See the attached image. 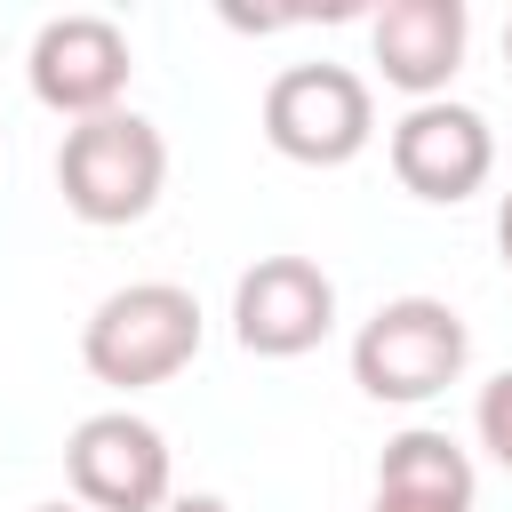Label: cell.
Masks as SVG:
<instances>
[{
	"instance_id": "obj_16",
	"label": "cell",
	"mask_w": 512,
	"mask_h": 512,
	"mask_svg": "<svg viewBox=\"0 0 512 512\" xmlns=\"http://www.w3.org/2000/svg\"><path fill=\"white\" fill-rule=\"evenodd\" d=\"M504 64H512V16H504Z\"/></svg>"
},
{
	"instance_id": "obj_11",
	"label": "cell",
	"mask_w": 512,
	"mask_h": 512,
	"mask_svg": "<svg viewBox=\"0 0 512 512\" xmlns=\"http://www.w3.org/2000/svg\"><path fill=\"white\" fill-rule=\"evenodd\" d=\"M472 432H480V448H488V464H496V472H512V368L480 384V408H472Z\"/></svg>"
},
{
	"instance_id": "obj_10",
	"label": "cell",
	"mask_w": 512,
	"mask_h": 512,
	"mask_svg": "<svg viewBox=\"0 0 512 512\" xmlns=\"http://www.w3.org/2000/svg\"><path fill=\"white\" fill-rule=\"evenodd\" d=\"M472 488H480L472 456H464L448 432H432V424L392 432V440H384V456H376V496H408V504L472 512Z\"/></svg>"
},
{
	"instance_id": "obj_6",
	"label": "cell",
	"mask_w": 512,
	"mask_h": 512,
	"mask_svg": "<svg viewBox=\"0 0 512 512\" xmlns=\"http://www.w3.org/2000/svg\"><path fill=\"white\" fill-rule=\"evenodd\" d=\"M128 72H136L128 32H120L112 16H88V8H80V16H48V24L32 32V56H24L32 96H40L48 112H64L72 128H80V120L120 112Z\"/></svg>"
},
{
	"instance_id": "obj_15",
	"label": "cell",
	"mask_w": 512,
	"mask_h": 512,
	"mask_svg": "<svg viewBox=\"0 0 512 512\" xmlns=\"http://www.w3.org/2000/svg\"><path fill=\"white\" fill-rule=\"evenodd\" d=\"M32 512H88V504H32Z\"/></svg>"
},
{
	"instance_id": "obj_13",
	"label": "cell",
	"mask_w": 512,
	"mask_h": 512,
	"mask_svg": "<svg viewBox=\"0 0 512 512\" xmlns=\"http://www.w3.org/2000/svg\"><path fill=\"white\" fill-rule=\"evenodd\" d=\"M168 512H232L224 496H168Z\"/></svg>"
},
{
	"instance_id": "obj_9",
	"label": "cell",
	"mask_w": 512,
	"mask_h": 512,
	"mask_svg": "<svg viewBox=\"0 0 512 512\" xmlns=\"http://www.w3.org/2000/svg\"><path fill=\"white\" fill-rule=\"evenodd\" d=\"M368 48H376L384 88H400L408 104H432V96H448V80L472 48V16H464V0H384L368 16Z\"/></svg>"
},
{
	"instance_id": "obj_7",
	"label": "cell",
	"mask_w": 512,
	"mask_h": 512,
	"mask_svg": "<svg viewBox=\"0 0 512 512\" xmlns=\"http://www.w3.org/2000/svg\"><path fill=\"white\" fill-rule=\"evenodd\" d=\"M384 152H392L400 192H416V200H432V208H456V200H472V192L496 176V136H488V120H480L472 104H456V96L408 104V112L392 120Z\"/></svg>"
},
{
	"instance_id": "obj_2",
	"label": "cell",
	"mask_w": 512,
	"mask_h": 512,
	"mask_svg": "<svg viewBox=\"0 0 512 512\" xmlns=\"http://www.w3.org/2000/svg\"><path fill=\"white\" fill-rule=\"evenodd\" d=\"M472 360V328L440 296H392L360 320L352 336V384L384 408H424L440 400Z\"/></svg>"
},
{
	"instance_id": "obj_4",
	"label": "cell",
	"mask_w": 512,
	"mask_h": 512,
	"mask_svg": "<svg viewBox=\"0 0 512 512\" xmlns=\"http://www.w3.org/2000/svg\"><path fill=\"white\" fill-rule=\"evenodd\" d=\"M376 136V96L352 64H288L264 88V144L296 168H344Z\"/></svg>"
},
{
	"instance_id": "obj_12",
	"label": "cell",
	"mask_w": 512,
	"mask_h": 512,
	"mask_svg": "<svg viewBox=\"0 0 512 512\" xmlns=\"http://www.w3.org/2000/svg\"><path fill=\"white\" fill-rule=\"evenodd\" d=\"M496 256H504V272H512V192L496 200Z\"/></svg>"
},
{
	"instance_id": "obj_14",
	"label": "cell",
	"mask_w": 512,
	"mask_h": 512,
	"mask_svg": "<svg viewBox=\"0 0 512 512\" xmlns=\"http://www.w3.org/2000/svg\"><path fill=\"white\" fill-rule=\"evenodd\" d=\"M368 512H448V504H408V496H376Z\"/></svg>"
},
{
	"instance_id": "obj_3",
	"label": "cell",
	"mask_w": 512,
	"mask_h": 512,
	"mask_svg": "<svg viewBox=\"0 0 512 512\" xmlns=\"http://www.w3.org/2000/svg\"><path fill=\"white\" fill-rule=\"evenodd\" d=\"M168 184V136L144 120V112H104V120H80L64 128L56 144V192L80 224H136L152 216Z\"/></svg>"
},
{
	"instance_id": "obj_8",
	"label": "cell",
	"mask_w": 512,
	"mask_h": 512,
	"mask_svg": "<svg viewBox=\"0 0 512 512\" xmlns=\"http://www.w3.org/2000/svg\"><path fill=\"white\" fill-rule=\"evenodd\" d=\"M336 328V280L312 256H256L232 280V336L256 360H296Z\"/></svg>"
},
{
	"instance_id": "obj_5",
	"label": "cell",
	"mask_w": 512,
	"mask_h": 512,
	"mask_svg": "<svg viewBox=\"0 0 512 512\" xmlns=\"http://www.w3.org/2000/svg\"><path fill=\"white\" fill-rule=\"evenodd\" d=\"M64 480H72V496L88 504V512H168V480H176V464H168V440H160V424H144L136 408H96V416H80L72 424V440H64Z\"/></svg>"
},
{
	"instance_id": "obj_1",
	"label": "cell",
	"mask_w": 512,
	"mask_h": 512,
	"mask_svg": "<svg viewBox=\"0 0 512 512\" xmlns=\"http://www.w3.org/2000/svg\"><path fill=\"white\" fill-rule=\"evenodd\" d=\"M192 352H200V296L176 280H128L80 328V360L112 392H152V384L184 376Z\"/></svg>"
}]
</instances>
